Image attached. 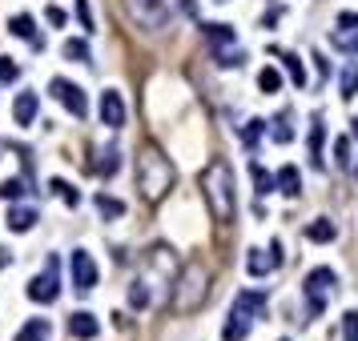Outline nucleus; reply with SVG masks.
Masks as SVG:
<instances>
[{
    "label": "nucleus",
    "instance_id": "f257e3e1",
    "mask_svg": "<svg viewBox=\"0 0 358 341\" xmlns=\"http://www.w3.org/2000/svg\"><path fill=\"white\" fill-rule=\"evenodd\" d=\"M201 197L210 205V217H214L217 225H230L234 221V213H238V197H234V169L226 165L221 157H214L206 169H201Z\"/></svg>",
    "mask_w": 358,
    "mask_h": 341
},
{
    "label": "nucleus",
    "instance_id": "f03ea898",
    "mask_svg": "<svg viewBox=\"0 0 358 341\" xmlns=\"http://www.w3.org/2000/svg\"><path fill=\"white\" fill-rule=\"evenodd\" d=\"M177 181V169L169 165V157L157 145H145L141 157H137V189H141L145 201H161Z\"/></svg>",
    "mask_w": 358,
    "mask_h": 341
},
{
    "label": "nucleus",
    "instance_id": "7ed1b4c3",
    "mask_svg": "<svg viewBox=\"0 0 358 341\" xmlns=\"http://www.w3.org/2000/svg\"><path fill=\"white\" fill-rule=\"evenodd\" d=\"M206 297H210V269L201 261H186V269L177 273V285H173V313L190 318L201 309Z\"/></svg>",
    "mask_w": 358,
    "mask_h": 341
},
{
    "label": "nucleus",
    "instance_id": "20e7f679",
    "mask_svg": "<svg viewBox=\"0 0 358 341\" xmlns=\"http://www.w3.org/2000/svg\"><path fill=\"white\" fill-rule=\"evenodd\" d=\"M258 313H266V293H262V289H241V293H234L230 321H226L221 338H226V341H241L246 333H250V325H254Z\"/></svg>",
    "mask_w": 358,
    "mask_h": 341
},
{
    "label": "nucleus",
    "instance_id": "39448f33",
    "mask_svg": "<svg viewBox=\"0 0 358 341\" xmlns=\"http://www.w3.org/2000/svg\"><path fill=\"white\" fill-rule=\"evenodd\" d=\"M302 293H306V305H310V318H318V313L330 305V297L338 293V273L326 269V265H322V269H310Z\"/></svg>",
    "mask_w": 358,
    "mask_h": 341
},
{
    "label": "nucleus",
    "instance_id": "423d86ee",
    "mask_svg": "<svg viewBox=\"0 0 358 341\" xmlns=\"http://www.w3.org/2000/svg\"><path fill=\"white\" fill-rule=\"evenodd\" d=\"M125 12H129V21L145 28V32H161L169 21V8L166 0H125Z\"/></svg>",
    "mask_w": 358,
    "mask_h": 341
},
{
    "label": "nucleus",
    "instance_id": "0eeeda50",
    "mask_svg": "<svg viewBox=\"0 0 358 341\" xmlns=\"http://www.w3.org/2000/svg\"><path fill=\"white\" fill-rule=\"evenodd\" d=\"M28 297H32L37 305H52V301L61 297V277H57V257H48V261H45V273H37V277L28 281Z\"/></svg>",
    "mask_w": 358,
    "mask_h": 341
},
{
    "label": "nucleus",
    "instance_id": "6e6552de",
    "mask_svg": "<svg viewBox=\"0 0 358 341\" xmlns=\"http://www.w3.org/2000/svg\"><path fill=\"white\" fill-rule=\"evenodd\" d=\"M69 273H72V285H77L81 293H89V289L97 285V261H93V253H89V249H72Z\"/></svg>",
    "mask_w": 358,
    "mask_h": 341
},
{
    "label": "nucleus",
    "instance_id": "1a4fd4ad",
    "mask_svg": "<svg viewBox=\"0 0 358 341\" xmlns=\"http://www.w3.org/2000/svg\"><path fill=\"white\" fill-rule=\"evenodd\" d=\"M48 92H52V96H57V101H61V105H65V109H69L72 116H85V113H89L85 89H81V85H69L65 76H57V81L48 85Z\"/></svg>",
    "mask_w": 358,
    "mask_h": 341
},
{
    "label": "nucleus",
    "instance_id": "9d476101",
    "mask_svg": "<svg viewBox=\"0 0 358 341\" xmlns=\"http://www.w3.org/2000/svg\"><path fill=\"white\" fill-rule=\"evenodd\" d=\"M278 265H282V245H278V241L270 245V253H266V249H250V257H246V269L254 273V277H266V273H274Z\"/></svg>",
    "mask_w": 358,
    "mask_h": 341
},
{
    "label": "nucleus",
    "instance_id": "9b49d317",
    "mask_svg": "<svg viewBox=\"0 0 358 341\" xmlns=\"http://www.w3.org/2000/svg\"><path fill=\"white\" fill-rule=\"evenodd\" d=\"M101 125H109V129H121V125H125V101H121L117 89L101 92Z\"/></svg>",
    "mask_w": 358,
    "mask_h": 341
},
{
    "label": "nucleus",
    "instance_id": "f8f14e48",
    "mask_svg": "<svg viewBox=\"0 0 358 341\" xmlns=\"http://www.w3.org/2000/svg\"><path fill=\"white\" fill-rule=\"evenodd\" d=\"M97 333H101V325H97L93 313H85V309H81V313H72V318H69V338L89 341V338H97Z\"/></svg>",
    "mask_w": 358,
    "mask_h": 341
},
{
    "label": "nucleus",
    "instance_id": "ddd939ff",
    "mask_svg": "<svg viewBox=\"0 0 358 341\" xmlns=\"http://www.w3.org/2000/svg\"><path fill=\"white\" fill-rule=\"evenodd\" d=\"M8 32H12V37H21V41H28L32 48L45 45V41L37 37V24H32V17H24V12H17V17L8 21Z\"/></svg>",
    "mask_w": 358,
    "mask_h": 341
},
{
    "label": "nucleus",
    "instance_id": "4468645a",
    "mask_svg": "<svg viewBox=\"0 0 358 341\" xmlns=\"http://www.w3.org/2000/svg\"><path fill=\"white\" fill-rule=\"evenodd\" d=\"M37 109H41V96H37V92H21V96H17V105H12V116H17V125H32Z\"/></svg>",
    "mask_w": 358,
    "mask_h": 341
},
{
    "label": "nucleus",
    "instance_id": "2eb2a0df",
    "mask_svg": "<svg viewBox=\"0 0 358 341\" xmlns=\"http://www.w3.org/2000/svg\"><path fill=\"white\" fill-rule=\"evenodd\" d=\"M274 189H282L286 197H298L302 193V177H298V165H282L278 177H274Z\"/></svg>",
    "mask_w": 358,
    "mask_h": 341
},
{
    "label": "nucleus",
    "instance_id": "dca6fc26",
    "mask_svg": "<svg viewBox=\"0 0 358 341\" xmlns=\"http://www.w3.org/2000/svg\"><path fill=\"white\" fill-rule=\"evenodd\" d=\"M306 237H310V241H318V245H326V241H335V237H338V225L330 221V217H318V221H310V225H306Z\"/></svg>",
    "mask_w": 358,
    "mask_h": 341
},
{
    "label": "nucleus",
    "instance_id": "f3484780",
    "mask_svg": "<svg viewBox=\"0 0 358 341\" xmlns=\"http://www.w3.org/2000/svg\"><path fill=\"white\" fill-rule=\"evenodd\" d=\"M48 333H52V325H48L45 318H32L21 333H17V341H48Z\"/></svg>",
    "mask_w": 358,
    "mask_h": 341
},
{
    "label": "nucleus",
    "instance_id": "a211bd4d",
    "mask_svg": "<svg viewBox=\"0 0 358 341\" xmlns=\"http://www.w3.org/2000/svg\"><path fill=\"white\" fill-rule=\"evenodd\" d=\"M4 225L12 229V233H28V229L37 225V213H32V209H12Z\"/></svg>",
    "mask_w": 358,
    "mask_h": 341
},
{
    "label": "nucleus",
    "instance_id": "6ab92c4d",
    "mask_svg": "<svg viewBox=\"0 0 358 341\" xmlns=\"http://www.w3.org/2000/svg\"><path fill=\"white\" fill-rule=\"evenodd\" d=\"M310 165L314 169L326 165V157H322V121L318 116H314V125H310Z\"/></svg>",
    "mask_w": 358,
    "mask_h": 341
},
{
    "label": "nucleus",
    "instance_id": "aec40b11",
    "mask_svg": "<svg viewBox=\"0 0 358 341\" xmlns=\"http://www.w3.org/2000/svg\"><path fill=\"white\" fill-rule=\"evenodd\" d=\"M97 213L101 217H125V201H117V197H109V193H97Z\"/></svg>",
    "mask_w": 358,
    "mask_h": 341
},
{
    "label": "nucleus",
    "instance_id": "412c9836",
    "mask_svg": "<svg viewBox=\"0 0 358 341\" xmlns=\"http://www.w3.org/2000/svg\"><path fill=\"white\" fill-rule=\"evenodd\" d=\"M330 45L342 48V52H355V56H358V24H355V28H338L335 37H330Z\"/></svg>",
    "mask_w": 358,
    "mask_h": 341
},
{
    "label": "nucleus",
    "instance_id": "4be33fe9",
    "mask_svg": "<svg viewBox=\"0 0 358 341\" xmlns=\"http://www.w3.org/2000/svg\"><path fill=\"white\" fill-rule=\"evenodd\" d=\"M24 193H28V181H24V177H8V181H0V197H4V201H21Z\"/></svg>",
    "mask_w": 358,
    "mask_h": 341
},
{
    "label": "nucleus",
    "instance_id": "5701e85b",
    "mask_svg": "<svg viewBox=\"0 0 358 341\" xmlns=\"http://www.w3.org/2000/svg\"><path fill=\"white\" fill-rule=\"evenodd\" d=\"M201 32H206L214 45H234V28H230V24H201Z\"/></svg>",
    "mask_w": 358,
    "mask_h": 341
},
{
    "label": "nucleus",
    "instance_id": "b1692460",
    "mask_svg": "<svg viewBox=\"0 0 358 341\" xmlns=\"http://www.w3.org/2000/svg\"><path fill=\"white\" fill-rule=\"evenodd\" d=\"M270 136H274L278 145H286L290 136H294V129H290V116H286V113H278L274 121H270Z\"/></svg>",
    "mask_w": 358,
    "mask_h": 341
},
{
    "label": "nucleus",
    "instance_id": "393cba45",
    "mask_svg": "<svg viewBox=\"0 0 358 341\" xmlns=\"http://www.w3.org/2000/svg\"><path fill=\"white\" fill-rule=\"evenodd\" d=\"M250 169H254V185H258V197L274 193V173H266V169H262V161H254Z\"/></svg>",
    "mask_w": 358,
    "mask_h": 341
},
{
    "label": "nucleus",
    "instance_id": "a878e982",
    "mask_svg": "<svg viewBox=\"0 0 358 341\" xmlns=\"http://www.w3.org/2000/svg\"><path fill=\"white\" fill-rule=\"evenodd\" d=\"M358 96V65H346L342 72V101H355Z\"/></svg>",
    "mask_w": 358,
    "mask_h": 341
},
{
    "label": "nucleus",
    "instance_id": "bb28decb",
    "mask_svg": "<svg viewBox=\"0 0 358 341\" xmlns=\"http://www.w3.org/2000/svg\"><path fill=\"white\" fill-rule=\"evenodd\" d=\"M258 89H262V92H278V89H282V72H278V68H262V72H258Z\"/></svg>",
    "mask_w": 358,
    "mask_h": 341
},
{
    "label": "nucleus",
    "instance_id": "cd10ccee",
    "mask_svg": "<svg viewBox=\"0 0 358 341\" xmlns=\"http://www.w3.org/2000/svg\"><path fill=\"white\" fill-rule=\"evenodd\" d=\"M48 189H52V193H57V197H61V201H65V205H72V209L81 205V193H77V189H72L69 181H52V185H48Z\"/></svg>",
    "mask_w": 358,
    "mask_h": 341
},
{
    "label": "nucleus",
    "instance_id": "c85d7f7f",
    "mask_svg": "<svg viewBox=\"0 0 358 341\" xmlns=\"http://www.w3.org/2000/svg\"><path fill=\"white\" fill-rule=\"evenodd\" d=\"M117 149H105V153H101V161H97V173H101V177H113V173H117Z\"/></svg>",
    "mask_w": 358,
    "mask_h": 341
},
{
    "label": "nucleus",
    "instance_id": "c756f323",
    "mask_svg": "<svg viewBox=\"0 0 358 341\" xmlns=\"http://www.w3.org/2000/svg\"><path fill=\"white\" fill-rule=\"evenodd\" d=\"M65 56H69V61H81V65H89V45H85V41H65Z\"/></svg>",
    "mask_w": 358,
    "mask_h": 341
},
{
    "label": "nucleus",
    "instance_id": "7c9ffc66",
    "mask_svg": "<svg viewBox=\"0 0 358 341\" xmlns=\"http://www.w3.org/2000/svg\"><path fill=\"white\" fill-rule=\"evenodd\" d=\"M282 61H286V72H290V76H294V85H306V68H302V61H298L294 52H286Z\"/></svg>",
    "mask_w": 358,
    "mask_h": 341
},
{
    "label": "nucleus",
    "instance_id": "2f4dec72",
    "mask_svg": "<svg viewBox=\"0 0 358 341\" xmlns=\"http://www.w3.org/2000/svg\"><path fill=\"white\" fill-rule=\"evenodd\" d=\"M335 165H338V169L350 165V141H346V136H338V141H335Z\"/></svg>",
    "mask_w": 358,
    "mask_h": 341
},
{
    "label": "nucleus",
    "instance_id": "473e14b6",
    "mask_svg": "<svg viewBox=\"0 0 358 341\" xmlns=\"http://www.w3.org/2000/svg\"><path fill=\"white\" fill-rule=\"evenodd\" d=\"M17 76H21V65H12L8 56H0V81H4V85H12Z\"/></svg>",
    "mask_w": 358,
    "mask_h": 341
},
{
    "label": "nucleus",
    "instance_id": "72a5a7b5",
    "mask_svg": "<svg viewBox=\"0 0 358 341\" xmlns=\"http://www.w3.org/2000/svg\"><path fill=\"white\" fill-rule=\"evenodd\" d=\"M266 133V121H250V125H246V145H250V149H254V145H258V136Z\"/></svg>",
    "mask_w": 358,
    "mask_h": 341
},
{
    "label": "nucleus",
    "instance_id": "f704fd0d",
    "mask_svg": "<svg viewBox=\"0 0 358 341\" xmlns=\"http://www.w3.org/2000/svg\"><path fill=\"white\" fill-rule=\"evenodd\" d=\"M342 333H346V341H358V309H350V313H346V321H342Z\"/></svg>",
    "mask_w": 358,
    "mask_h": 341
},
{
    "label": "nucleus",
    "instance_id": "c9c22d12",
    "mask_svg": "<svg viewBox=\"0 0 358 341\" xmlns=\"http://www.w3.org/2000/svg\"><path fill=\"white\" fill-rule=\"evenodd\" d=\"M77 17H81V28L93 32V17H89V0H77Z\"/></svg>",
    "mask_w": 358,
    "mask_h": 341
},
{
    "label": "nucleus",
    "instance_id": "e433bc0d",
    "mask_svg": "<svg viewBox=\"0 0 358 341\" xmlns=\"http://www.w3.org/2000/svg\"><path fill=\"white\" fill-rule=\"evenodd\" d=\"M145 301H149V293H145V285H141V281H137V285L129 289V305H137V309H141Z\"/></svg>",
    "mask_w": 358,
    "mask_h": 341
},
{
    "label": "nucleus",
    "instance_id": "4c0bfd02",
    "mask_svg": "<svg viewBox=\"0 0 358 341\" xmlns=\"http://www.w3.org/2000/svg\"><path fill=\"white\" fill-rule=\"evenodd\" d=\"M338 24H342V28H355V24H358V12H342V17H338Z\"/></svg>",
    "mask_w": 358,
    "mask_h": 341
},
{
    "label": "nucleus",
    "instance_id": "58836bf2",
    "mask_svg": "<svg viewBox=\"0 0 358 341\" xmlns=\"http://www.w3.org/2000/svg\"><path fill=\"white\" fill-rule=\"evenodd\" d=\"M45 17H48V24H65V12H61V8H48Z\"/></svg>",
    "mask_w": 358,
    "mask_h": 341
},
{
    "label": "nucleus",
    "instance_id": "ea45409f",
    "mask_svg": "<svg viewBox=\"0 0 358 341\" xmlns=\"http://www.w3.org/2000/svg\"><path fill=\"white\" fill-rule=\"evenodd\" d=\"M8 261H12V253H8V249H0V269H4Z\"/></svg>",
    "mask_w": 358,
    "mask_h": 341
},
{
    "label": "nucleus",
    "instance_id": "a19ab883",
    "mask_svg": "<svg viewBox=\"0 0 358 341\" xmlns=\"http://www.w3.org/2000/svg\"><path fill=\"white\" fill-rule=\"evenodd\" d=\"M350 129H355V136H358V116H355V121H350Z\"/></svg>",
    "mask_w": 358,
    "mask_h": 341
},
{
    "label": "nucleus",
    "instance_id": "79ce46f5",
    "mask_svg": "<svg viewBox=\"0 0 358 341\" xmlns=\"http://www.w3.org/2000/svg\"><path fill=\"white\" fill-rule=\"evenodd\" d=\"M355 177H358V165H355Z\"/></svg>",
    "mask_w": 358,
    "mask_h": 341
},
{
    "label": "nucleus",
    "instance_id": "37998d69",
    "mask_svg": "<svg viewBox=\"0 0 358 341\" xmlns=\"http://www.w3.org/2000/svg\"><path fill=\"white\" fill-rule=\"evenodd\" d=\"M217 4H226V0H217Z\"/></svg>",
    "mask_w": 358,
    "mask_h": 341
},
{
    "label": "nucleus",
    "instance_id": "c03bdc74",
    "mask_svg": "<svg viewBox=\"0 0 358 341\" xmlns=\"http://www.w3.org/2000/svg\"><path fill=\"white\" fill-rule=\"evenodd\" d=\"M0 149H4V145H0Z\"/></svg>",
    "mask_w": 358,
    "mask_h": 341
}]
</instances>
